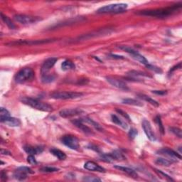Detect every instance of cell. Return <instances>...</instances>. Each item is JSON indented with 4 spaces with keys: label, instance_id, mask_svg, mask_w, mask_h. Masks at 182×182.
<instances>
[{
    "label": "cell",
    "instance_id": "1",
    "mask_svg": "<svg viewBox=\"0 0 182 182\" xmlns=\"http://www.w3.org/2000/svg\"><path fill=\"white\" fill-rule=\"evenodd\" d=\"M181 7V4H176L173 6H170L166 8H161V9H148V10H142L138 12V14L144 15V16H154V17H163L168 16L169 15H171Z\"/></svg>",
    "mask_w": 182,
    "mask_h": 182
},
{
    "label": "cell",
    "instance_id": "2",
    "mask_svg": "<svg viewBox=\"0 0 182 182\" xmlns=\"http://www.w3.org/2000/svg\"><path fill=\"white\" fill-rule=\"evenodd\" d=\"M21 100L24 104L27 105L31 107L34 109L39 110L44 112H51L53 110V108H52L51 105L39 101L38 100L31 98H22Z\"/></svg>",
    "mask_w": 182,
    "mask_h": 182
},
{
    "label": "cell",
    "instance_id": "3",
    "mask_svg": "<svg viewBox=\"0 0 182 182\" xmlns=\"http://www.w3.org/2000/svg\"><path fill=\"white\" fill-rule=\"evenodd\" d=\"M128 8L127 4H113L104 6L100 8L97 13L98 14H118L125 11Z\"/></svg>",
    "mask_w": 182,
    "mask_h": 182
},
{
    "label": "cell",
    "instance_id": "4",
    "mask_svg": "<svg viewBox=\"0 0 182 182\" xmlns=\"http://www.w3.org/2000/svg\"><path fill=\"white\" fill-rule=\"evenodd\" d=\"M34 78V72L30 68H24L19 71L14 77V80L17 83H24L30 81Z\"/></svg>",
    "mask_w": 182,
    "mask_h": 182
},
{
    "label": "cell",
    "instance_id": "5",
    "mask_svg": "<svg viewBox=\"0 0 182 182\" xmlns=\"http://www.w3.org/2000/svg\"><path fill=\"white\" fill-rule=\"evenodd\" d=\"M83 96L82 93L76 92H55L51 94V98L57 100H70L78 98Z\"/></svg>",
    "mask_w": 182,
    "mask_h": 182
},
{
    "label": "cell",
    "instance_id": "6",
    "mask_svg": "<svg viewBox=\"0 0 182 182\" xmlns=\"http://www.w3.org/2000/svg\"><path fill=\"white\" fill-rule=\"evenodd\" d=\"M61 142L73 150H78L80 147L78 139L76 137L71 135V134L63 136L61 138Z\"/></svg>",
    "mask_w": 182,
    "mask_h": 182
},
{
    "label": "cell",
    "instance_id": "7",
    "mask_svg": "<svg viewBox=\"0 0 182 182\" xmlns=\"http://www.w3.org/2000/svg\"><path fill=\"white\" fill-rule=\"evenodd\" d=\"M14 17V19L16 20L17 22H19V23L21 24H24V25H28V24L36 23V22L41 20V19H40L39 17L29 16V15H25V14H16V15H15Z\"/></svg>",
    "mask_w": 182,
    "mask_h": 182
},
{
    "label": "cell",
    "instance_id": "8",
    "mask_svg": "<svg viewBox=\"0 0 182 182\" xmlns=\"http://www.w3.org/2000/svg\"><path fill=\"white\" fill-rule=\"evenodd\" d=\"M34 173V172L32 171L31 169L27 167V166H21V167L17 168L15 170L14 173V177L19 181H24L28 177L27 176L28 174Z\"/></svg>",
    "mask_w": 182,
    "mask_h": 182
},
{
    "label": "cell",
    "instance_id": "9",
    "mask_svg": "<svg viewBox=\"0 0 182 182\" xmlns=\"http://www.w3.org/2000/svg\"><path fill=\"white\" fill-rule=\"evenodd\" d=\"M120 49H123V51H126L127 53H128L131 55L132 56H133V58L134 59L137 60V61H139V63H141L142 64H144V65H147L148 64V61L145 58V57H144L142 55H141L140 54H139L138 51H134L133 49L129 48V47L128 46H121L120 47Z\"/></svg>",
    "mask_w": 182,
    "mask_h": 182
},
{
    "label": "cell",
    "instance_id": "10",
    "mask_svg": "<svg viewBox=\"0 0 182 182\" xmlns=\"http://www.w3.org/2000/svg\"><path fill=\"white\" fill-rule=\"evenodd\" d=\"M100 157L103 161H108V162H111L114 160H121L125 158L123 154L118 151H114L109 154H103L100 155Z\"/></svg>",
    "mask_w": 182,
    "mask_h": 182
},
{
    "label": "cell",
    "instance_id": "11",
    "mask_svg": "<svg viewBox=\"0 0 182 182\" xmlns=\"http://www.w3.org/2000/svg\"><path fill=\"white\" fill-rule=\"evenodd\" d=\"M55 40L54 39H44V40H29V41H14L11 42V43L8 44L7 45H11V46H17V45H38V44H47V43H51V42L54 41Z\"/></svg>",
    "mask_w": 182,
    "mask_h": 182
},
{
    "label": "cell",
    "instance_id": "12",
    "mask_svg": "<svg viewBox=\"0 0 182 182\" xmlns=\"http://www.w3.org/2000/svg\"><path fill=\"white\" fill-rule=\"evenodd\" d=\"M156 154L159 155H162L164 156H167L169 158H171L174 161H176V159H181V156L180 154H179L175 151L169 148H162L156 152Z\"/></svg>",
    "mask_w": 182,
    "mask_h": 182
},
{
    "label": "cell",
    "instance_id": "13",
    "mask_svg": "<svg viewBox=\"0 0 182 182\" xmlns=\"http://www.w3.org/2000/svg\"><path fill=\"white\" fill-rule=\"evenodd\" d=\"M142 128L144 129V132L145 134L147 137V138L150 141H156V138L155 134H154L152 128V126L149 122L147 120V119H144L142 121Z\"/></svg>",
    "mask_w": 182,
    "mask_h": 182
},
{
    "label": "cell",
    "instance_id": "14",
    "mask_svg": "<svg viewBox=\"0 0 182 182\" xmlns=\"http://www.w3.org/2000/svg\"><path fill=\"white\" fill-rule=\"evenodd\" d=\"M83 111L81 109L78 108H71V109H64L60 111L59 115L61 118H71V117L77 116L83 113Z\"/></svg>",
    "mask_w": 182,
    "mask_h": 182
},
{
    "label": "cell",
    "instance_id": "15",
    "mask_svg": "<svg viewBox=\"0 0 182 182\" xmlns=\"http://www.w3.org/2000/svg\"><path fill=\"white\" fill-rule=\"evenodd\" d=\"M106 80L110 84L112 85V86L114 87H115L117 88L123 90V91H128L129 90L128 86H127L123 81H120V80L111 78V77H107Z\"/></svg>",
    "mask_w": 182,
    "mask_h": 182
},
{
    "label": "cell",
    "instance_id": "16",
    "mask_svg": "<svg viewBox=\"0 0 182 182\" xmlns=\"http://www.w3.org/2000/svg\"><path fill=\"white\" fill-rule=\"evenodd\" d=\"M112 32V30L110 29H102V30H99L98 31L96 32H93L91 34H88L86 35H83V36H81V37L78 38V41L81 40H86V39H89L91 38H93V37H96L98 36H103V35H107L110 34Z\"/></svg>",
    "mask_w": 182,
    "mask_h": 182
},
{
    "label": "cell",
    "instance_id": "17",
    "mask_svg": "<svg viewBox=\"0 0 182 182\" xmlns=\"http://www.w3.org/2000/svg\"><path fill=\"white\" fill-rule=\"evenodd\" d=\"M71 123H73L75 126L77 127V128L81 129V130L83 131L84 133L88 134H93L92 129L90 128L89 127L86 125L85 123L81 120V119H74V120H72Z\"/></svg>",
    "mask_w": 182,
    "mask_h": 182
},
{
    "label": "cell",
    "instance_id": "18",
    "mask_svg": "<svg viewBox=\"0 0 182 182\" xmlns=\"http://www.w3.org/2000/svg\"><path fill=\"white\" fill-rule=\"evenodd\" d=\"M84 168L89 171H98V172H105V169L103 167H102L98 164H96L94 161H87V162L84 164Z\"/></svg>",
    "mask_w": 182,
    "mask_h": 182
},
{
    "label": "cell",
    "instance_id": "19",
    "mask_svg": "<svg viewBox=\"0 0 182 182\" xmlns=\"http://www.w3.org/2000/svg\"><path fill=\"white\" fill-rule=\"evenodd\" d=\"M58 61L57 58H49L44 61L41 66V73L42 74L46 73L47 71H49L52 67H53Z\"/></svg>",
    "mask_w": 182,
    "mask_h": 182
},
{
    "label": "cell",
    "instance_id": "20",
    "mask_svg": "<svg viewBox=\"0 0 182 182\" xmlns=\"http://www.w3.org/2000/svg\"><path fill=\"white\" fill-rule=\"evenodd\" d=\"M1 122L2 123H4L6 125H8L9 127H19L21 124V121L19 119L11 118V117H9V118L3 119Z\"/></svg>",
    "mask_w": 182,
    "mask_h": 182
},
{
    "label": "cell",
    "instance_id": "21",
    "mask_svg": "<svg viewBox=\"0 0 182 182\" xmlns=\"http://www.w3.org/2000/svg\"><path fill=\"white\" fill-rule=\"evenodd\" d=\"M24 149L26 153L31 154V155L38 154L43 152V148H42L41 147H34L31 146H25L24 147Z\"/></svg>",
    "mask_w": 182,
    "mask_h": 182
},
{
    "label": "cell",
    "instance_id": "22",
    "mask_svg": "<svg viewBox=\"0 0 182 182\" xmlns=\"http://www.w3.org/2000/svg\"><path fill=\"white\" fill-rule=\"evenodd\" d=\"M114 168L118 169L119 171H123V172L128 174V175L133 176L134 178H136L138 177V174L134 170H133V169H130V168H128V167H125V166H118V165H115L114 166Z\"/></svg>",
    "mask_w": 182,
    "mask_h": 182
},
{
    "label": "cell",
    "instance_id": "23",
    "mask_svg": "<svg viewBox=\"0 0 182 182\" xmlns=\"http://www.w3.org/2000/svg\"><path fill=\"white\" fill-rule=\"evenodd\" d=\"M50 152H51L54 156H56V157L58 158L59 160H64V159H66V155L63 152L59 150L58 149L53 148L50 150Z\"/></svg>",
    "mask_w": 182,
    "mask_h": 182
},
{
    "label": "cell",
    "instance_id": "24",
    "mask_svg": "<svg viewBox=\"0 0 182 182\" xmlns=\"http://www.w3.org/2000/svg\"><path fill=\"white\" fill-rule=\"evenodd\" d=\"M81 119L83 122V123H88L89 124H91V125H92L93 127H94V128H96L97 130H98V131H103V129L102 128V127L98 123H97L96 122L93 121V119H91V118H81Z\"/></svg>",
    "mask_w": 182,
    "mask_h": 182
},
{
    "label": "cell",
    "instance_id": "25",
    "mask_svg": "<svg viewBox=\"0 0 182 182\" xmlns=\"http://www.w3.org/2000/svg\"><path fill=\"white\" fill-rule=\"evenodd\" d=\"M75 68H76L75 64L72 61H69V60H66L61 64V68L64 71H71V70L75 69Z\"/></svg>",
    "mask_w": 182,
    "mask_h": 182
},
{
    "label": "cell",
    "instance_id": "26",
    "mask_svg": "<svg viewBox=\"0 0 182 182\" xmlns=\"http://www.w3.org/2000/svg\"><path fill=\"white\" fill-rule=\"evenodd\" d=\"M111 119H112V121H113V123L117 124V125L120 126L121 128H123V129L128 128V125H127V124L125 123H124L123 120H121L120 118L117 115H115V114H112Z\"/></svg>",
    "mask_w": 182,
    "mask_h": 182
},
{
    "label": "cell",
    "instance_id": "27",
    "mask_svg": "<svg viewBox=\"0 0 182 182\" xmlns=\"http://www.w3.org/2000/svg\"><path fill=\"white\" fill-rule=\"evenodd\" d=\"M174 162V161L171 160V159H165V158H158L155 161V163L159 164V165L161 166H170L171 164Z\"/></svg>",
    "mask_w": 182,
    "mask_h": 182
},
{
    "label": "cell",
    "instance_id": "28",
    "mask_svg": "<svg viewBox=\"0 0 182 182\" xmlns=\"http://www.w3.org/2000/svg\"><path fill=\"white\" fill-rule=\"evenodd\" d=\"M123 103L126 105H134V106H143L142 103L137 100L133 98H126L123 100Z\"/></svg>",
    "mask_w": 182,
    "mask_h": 182
},
{
    "label": "cell",
    "instance_id": "29",
    "mask_svg": "<svg viewBox=\"0 0 182 182\" xmlns=\"http://www.w3.org/2000/svg\"><path fill=\"white\" fill-rule=\"evenodd\" d=\"M1 16H2V21L4 22L5 24H6L9 29H16V26H15L14 24L12 21V20L10 19L9 17H7V16H4V15L2 13L1 14Z\"/></svg>",
    "mask_w": 182,
    "mask_h": 182
},
{
    "label": "cell",
    "instance_id": "30",
    "mask_svg": "<svg viewBox=\"0 0 182 182\" xmlns=\"http://www.w3.org/2000/svg\"><path fill=\"white\" fill-rule=\"evenodd\" d=\"M138 97L139 98H141V99L144 100L148 102V103L152 104L154 106H156V107L159 106V103H157V102H156V100H154V99L149 98V96H145V95L140 94V95H138Z\"/></svg>",
    "mask_w": 182,
    "mask_h": 182
},
{
    "label": "cell",
    "instance_id": "31",
    "mask_svg": "<svg viewBox=\"0 0 182 182\" xmlns=\"http://www.w3.org/2000/svg\"><path fill=\"white\" fill-rule=\"evenodd\" d=\"M55 80V76L53 75H48L46 73L42 75L41 81L44 83H49L53 82Z\"/></svg>",
    "mask_w": 182,
    "mask_h": 182
},
{
    "label": "cell",
    "instance_id": "32",
    "mask_svg": "<svg viewBox=\"0 0 182 182\" xmlns=\"http://www.w3.org/2000/svg\"><path fill=\"white\" fill-rule=\"evenodd\" d=\"M59 170V169L56 167H51V166H44L40 169V171L44 173H53L56 172Z\"/></svg>",
    "mask_w": 182,
    "mask_h": 182
},
{
    "label": "cell",
    "instance_id": "33",
    "mask_svg": "<svg viewBox=\"0 0 182 182\" xmlns=\"http://www.w3.org/2000/svg\"><path fill=\"white\" fill-rule=\"evenodd\" d=\"M9 117H10L9 112L7 110V109L2 108L1 110H0V119H1V121L7 118H9Z\"/></svg>",
    "mask_w": 182,
    "mask_h": 182
},
{
    "label": "cell",
    "instance_id": "34",
    "mask_svg": "<svg viewBox=\"0 0 182 182\" xmlns=\"http://www.w3.org/2000/svg\"><path fill=\"white\" fill-rule=\"evenodd\" d=\"M169 130H170V132H171L173 134H175L176 137H178L179 138H181L182 133H181V130L179 128H169Z\"/></svg>",
    "mask_w": 182,
    "mask_h": 182
},
{
    "label": "cell",
    "instance_id": "35",
    "mask_svg": "<svg viewBox=\"0 0 182 182\" xmlns=\"http://www.w3.org/2000/svg\"><path fill=\"white\" fill-rule=\"evenodd\" d=\"M146 67L147 68H148L149 70H151V71L155 72V73H162V71H161L160 68H158V67L153 66V65H150L148 63L147 65H146Z\"/></svg>",
    "mask_w": 182,
    "mask_h": 182
},
{
    "label": "cell",
    "instance_id": "36",
    "mask_svg": "<svg viewBox=\"0 0 182 182\" xmlns=\"http://www.w3.org/2000/svg\"><path fill=\"white\" fill-rule=\"evenodd\" d=\"M129 75L133 77H137V76H146L147 77L148 76L145 73H143V72H139V71H132L129 73Z\"/></svg>",
    "mask_w": 182,
    "mask_h": 182
},
{
    "label": "cell",
    "instance_id": "37",
    "mask_svg": "<svg viewBox=\"0 0 182 182\" xmlns=\"http://www.w3.org/2000/svg\"><path fill=\"white\" fill-rule=\"evenodd\" d=\"M155 122L156 123V124H158L159 126V130L162 134H164V126L162 125V123H161V118L159 116H156V118H155Z\"/></svg>",
    "mask_w": 182,
    "mask_h": 182
},
{
    "label": "cell",
    "instance_id": "38",
    "mask_svg": "<svg viewBox=\"0 0 182 182\" xmlns=\"http://www.w3.org/2000/svg\"><path fill=\"white\" fill-rule=\"evenodd\" d=\"M83 181H89V182H97V181H101V179L97 177H95V176H86V177H84Z\"/></svg>",
    "mask_w": 182,
    "mask_h": 182
},
{
    "label": "cell",
    "instance_id": "39",
    "mask_svg": "<svg viewBox=\"0 0 182 182\" xmlns=\"http://www.w3.org/2000/svg\"><path fill=\"white\" fill-rule=\"evenodd\" d=\"M138 130H137V129H134V128L131 129L130 130H129V134H128L129 138H130L131 139H134V138H135L137 135H138Z\"/></svg>",
    "mask_w": 182,
    "mask_h": 182
},
{
    "label": "cell",
    "instance_id": "40",
    "mask_svg": "<svg viewBox=\"0 0 182 182\" xmlns=\"http://www.w3.org/2000/svg\"><path fill=\"white\" fill-rule=\"evenodd\" d=\"M27 161H28V162L31 164H37L36 159H35L34 155H31V154H30L28 157H27Z\"/></svg>",
    "mask_w": 182,
    "mask_h": 182
},
{
    "label": "cell",
    "instance_id": "41",
    "mask_svg": "<svg viewBox=\"0 0 182 182\" xmlns=\"http://www.w3.org/2000/svg\"><path fill=\"white\" fill-rule=\"evenodd\" d=\"M116 111L118 112V113L120 114V115H122V116H123L124 118L125 119H128L129 121H130V118H129V115L128 114H127L125 112H124V111H123L122 110H119V109H117L116 110Z\"/></svg>",
    "mask_w": 182,
    "mask_h": 182
},
{
    "label": "cell",
    "instance_id": "42",
    "mask_svg": "<svg viewBox=\"0 0 182 182\" xmlns=\"http://www.w3.org/2000/svg\"><path fill=\"white\" fill-rule=\"evenodd\" d=\"M155 171H156V173H158L159 174H161V175L164 176V177H165L166 179H167V180H169V181H174L173 179L170 177V176H168L167 174H164V172H162V171H161L160 170H158V169H155Z\"/></svg>",
    "mask_w": 182,
    "mask_h": 182
},
{
    "label": "cell",
    "instance_id": "43",
    "mask_svg": "<svg viewBox=\"0 0 182 182\" xmlns=\"http://www.w3.org/2000/svg\"><path fill=\"white\" fill-rule=\"evenodd\" d=\"M152 93L156 95H159V96H164V95L167 94V91H153Z\"/></svg>",
    "mask_w": 182,
    "mask_h": 182
},
{
    "label": "cell",
    "instance_id": "44",
    "mask_svg": "<svg viewBox=\"0 0 182 182\" xmlns=\"http://www.w3.org/2000/svg\"><path fill=\"white\" fill-rule=\"evenodd\" d=\"M181 68V63H179L178 65H176V66H175L174 67H173L172 68H171L170 70V72H169V73H171L172 72H174V71H176V70L177 69H180Z\"/></svg>",
    "mask_w": 182,
    "mask_h": 182
},
{
    "label": "cell",
    "instance_id": "45",
    "mask_svg": "<svg viewBox=\"0 0 182 182\" xmlns=\"http://www.w3.org/2000/svg\"><path fill=\"white\" fill-rule=\"evenodd\" d=\"M110 57L112 58H117V59H123V56H117V55H113V54H110Z\"/></svg>",
    "mask_w": 182,
    "mask_h": 182
},
{
    "label": "cell",
    "instance_id": "46",
    "mask_svg": "<svg viewBox=\"0 0 182 182\" xmlns=\"http://www.w3.org/2000/svg\"><path fill=\"white\" fill-rule=\"evenodd\" d=\"M7 176L6 173H5L4 171H2L1 174V179L2 181H4V180H7Z\"/></svg>",
    "mask_w": 182,
    "mask_h": 182
},
{
    "label": "cell",
    "instance_id": "47",
    "mask_svg": "<svg viewBox=\"0 0 182 182\" xmlns=\"http://www.w3.org/2000/svg\"><path fill=\"white\" fill-rule=\"evenodd\" d=\"M1 152H2V154H3V155H10V154H11L9 152L4 150V149H2Z\"/></svg>",
    "mask_w": 182,
    "mask_h": 182
}]
</instances>
